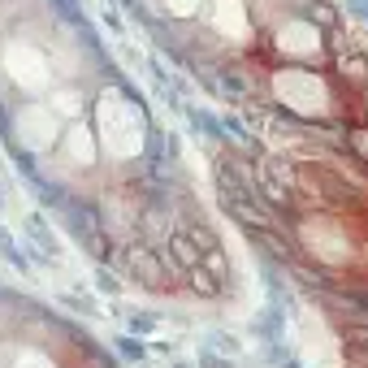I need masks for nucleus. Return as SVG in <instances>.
<instances>
[{"label": "nucleus", "instance_id": "1", "mask_svg": "<svg viewBox=\"0 0 368 368\" xmlns=\"http://www.w3.org/2000/svg\"><path fill=\"white\" fill-rule=\"evenodd\" d=\"M182 282H186L200 299H217V291H221V282H217L213 273H208L204 264H200V269H186V278H182Z\"/></svg>", "mask_w": 368, "mask_h": 368}]
</instances>
